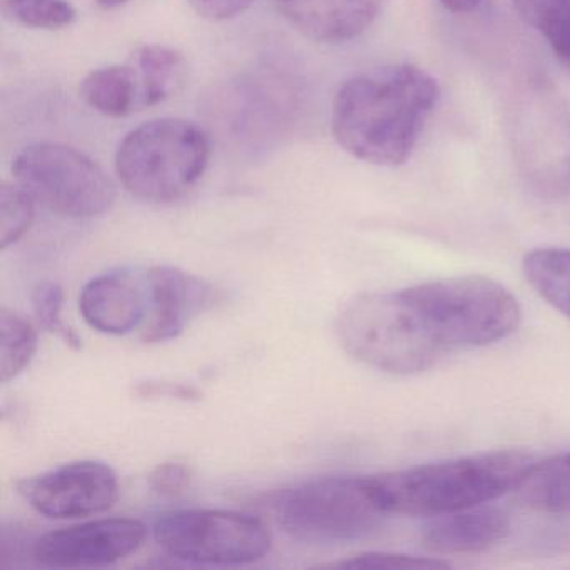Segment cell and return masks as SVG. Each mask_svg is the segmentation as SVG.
Returning <instances> with one entry per match:
<instances>
[{
	"label": "cell",
	"instance_id": "cell-13",
	"mask_svg": "<svg viewBox=\"0 0 570 570\" xmlns=\"http://www.w3.org/2000/svg\"><path fill=\"white\" fill-rule=\"evenodd\" d=\"M149 292L126 272L96 276L82 288L79 312L91 328L106 335H126L141 325Z\"/></svg>",
	"mask_w": 570,
	"mask_h": 570
},
{
	"label": "cell",
	"instance_id": "cell-21",
	"mask_svg": "<svg viewBox=\"0 0 570 570\" xmlns=\"http://www.w3.org/2000/svg\"><path fill=\"white\" fill-rule=\"evenodd\" d=\"M0 9L9 21L42 31L69 28L78 18L69 0H0Z\"/></svg>",
	"mask_w": 570,
	"mask_h": 570
},
{
	"label": "cell",
	"instance_id": "cell-26",
	"mask_svg": "<svg viewBox=\"0 0 570 570\" xmlns=\"http://www.w3.org/2000/svg\"><path fill=\"white\" fill-rule=\"evenodd\" d=\"M193 11L213 22L229 21L252 8L255 0H188Z\"/></svg>",
	"mask_w": 570,
	"mask_h": 570
},
{
	"label": "cell",
	"instance_id": "cell-1",
	"mask_svg": "<svg viewBox=\"0 0 570 570\" xmlns=\"http://www.w3.org/2000/svg\"><path fill=\"white\" fill-rule=\"evenodd\" d=\"M439 98L436 79L413 65L360 72L333 99V138L368 165H405Z\"/></svg>",
	"mask_w": 570,
	"mask_h": 570
},
{
	"label": "cell",
	"instance_id": "cell-15",
	"mask_svg": "<svg viewBox=\"0 0 570 570\" xmlns=\"http://www.w3.org/2000/svg\"><path fill=\"white\" fill-rule=\"evenodd\" d=\"M79 95L89 108L108 118H126L142 111L141 81L131 62L89 72L82 79Z\"/></svg>",
	"mask_w": 570,
	"mask_h": 570
},
{
	"label": "cell",
	"instance_id": "cell-19",
	"mask_svg": "<svg viewBox=\"0 0 570 570\" xmlns=\"http://www.w3.org/2000/svg\"><path fill=\"white\" fill-rule=\"evenodd\" d=\"M562 65L570 66V0H510Z\"/></svg>",
	"mask_w": 570,
	"mask_h": 570
},
{
	"label": "cell",
	"instance_id": "cell-18",
	"mask_svg": "<svg viewBox=\"0 0 570 570\" xmlns=\"http://www.w3.org/2000/svg\"><path fill=\"white\" fill-rule=\"evenodd\" d=\"M522 266L532 288L570 320V249H533L527 253Z\"/></svg>",
	"mask_w": 570,
	"mask_h": 570
},
{
	"label": "cell",
	"instance_id": "cell-4",
	"mask_svg": "<svg viewBox=\"0 0 570 570\" xmlns=\"http://www.w3.org/2000/svg\"><path fill=\"white\" fill-rule=\"evenodd\" d=\"M212 145L195 122L163 118L128 132L116 151L122 186L148 203H173L188 195L208 168Z\"/></svg>",
	"mask_w": 570,
	"mask_h": 570
},
{
	"label": "cell",
	"instance_id": "cell-7",
	"mask_svg": "<svg viewBox=\"0 0 570 570\" xmlns=\"http://www.w3.org/2000/svg\"><path fill=\"white\" fill-rule=\"evenodd\" d=\"M12 173L36 202L65 218H98L116 202L108 173L85 153L61 142L29 145L16 156Z\"/></svg>",
	"mask_w": 570,
	"mask_h": 570
},
{
	"label": "cell",
	"instance_id": "cell-27",
	"mask_svg": "<svg viewBox=\"0 0 570 570\" xmlns=\"http://www.w3.org/2000/svg\"><path fill=\"white\" fill-rule=\"evenodd\" d=\"M139 392L142 393V395H163V396H179V399L188 400L191 399V396L198 395V393L195 392V390L186 389V386L183 385H173V383H148V385H142L141 389H139Z\"/></svg>",
	"mask_w": 570,
	"mask_h": 570
},
{
	"label": "cell",
	"instance_id": "cell-28",
	"mask_svg": "<svg viewBox=\"0 0 570 570\" xmlns=\"http://www.w3.org/2000/svg\"><path fill=\"white\" fill-rule=\"evenodd\" d=\"M443 8L449 9L453 14H469L479 8L482 0H440Z\"/></svg>",
	"mask_w": 570,
	"mask_h": 570
},
{
	"label": "cell",
	"instance_id": "cell-11",
	"mask_svg": "<svg viewBox=\"0 0 570 570\" xmlns=\"http://www.w3.org/2000/svg\"><path fill=\"white\" fill-rule=\"evenodd\" d=\"M146 285L151 302V320L142 335L146 343L178 338L189 322L215 302L208 283L173 266L149 269Z\"/></svg>",
	"mask_w": 570,
	"mask_h": 570
},
{
	"label": "cell",
	"instance_id": "cell-6",
	"mask_svg": "<svg viewBox=\"0 0 570 570\" xmlns=\"http://www.w3.org/2000/svg\"><path fill=\"white\" fill-rule=\"evenodd\" d=\"M273 510L282 529L305 543L355 542L389 517L370 476H320L276 493Z\"/></svg>",
	"mask_w": 570,
	"mask_h": 570
},
{
	"label": "cell",
	"instance_id": "cell-2",
	"mask_svg": "<svg viewBox=\"0 0 570 570\" xmlns=\"http://www.w3.org/2000/svg\"><path fill=\"white\" fill-rule=\"evenodd\" d=\"M532 459L515 450L479 453L370 476L386 513L439 517L485 505L515 490Z\"/></svg>",
	"mask_w": 570,
	"mask_h": 570
},
{
	"label": "cell",
	"instance_id": "cell-23",
	"mask_svg": "<svg viewBox=\"0 0 570 570\" xmlns=\"http://www.w3.org/2000/svg\"><path fill=\"white\" fill-rule=\"evenodd\" d=\"M62 303L65 292L58 283H41L32 293V306L42 328L58 335L71 348H81V340L62 320Z\"/></svg>",
	"mask_w": 570,
	"mask_h": 570
},
{
	"label": "cell",
	"instance_id": "cell-12",
	"mask_svg": "<svg viewBox=\"0 0 570 570\" xmlns=\"http://www.w3.org/2000/svg\"><path fill=\"white\" fill-rule=\"evenodd\" d=\"M276 6L305 38L322 45H342L373 24L382 0H276Z\"/></svg>",
	"mask_w": 570,
	"mask_h": 570
},
{
	"label": "cell",
	"instance_id": "cell-25",
	"mask_svg": "<svg viewBox=\"0 0 570 570\" xmlns=\"http://www.w3.org/2000/svg\"><path fill=\"white\" fill-rule=\"evenodd\" d=\"M191 482L188 466L179 462L161 463L149 475V487L159 495H181Z\"/></svg>",
	"mask_w": 570,
	"mask_h": 570
},
{
	"label": "cell",
	"instance_id": "cell-8",
	"mask_svg": "<svg viewBox=\"0 0 570 570\" xmlns=\"http://www.w3.org/2000/svg\"><path fill=\"white\" fill-rule=\"evenodd\" d=\"M153 535L173 559L198 566H246L272 547L262 520L233 510H173L156 519Z\"/></svg>",
	"mask_w": 570,
	"mask_h": 570
},
{
	"label": "cell",
	"instance_id": "cell-9",
	"mask_svg": "<svg viewBox=\"0 0 570 570\" xmlns=\"http://www.w3.org/2000/svg\"><path fill=\"white\" fill-rule=\"evenodd\" d=\"M36 512L49 519H82L111 509L118 499V475L96 460L66 463L19 483Z\"/></svg>",
	"mask_w": 570,
	"mask_h": 570
},
{
	"label": "cell",
	"instance_id": "cell-29",
	"mask_svg": "<svg viewBox=\"0 0 570 570\" xmlns=\"http://www.w3.org/2000/svg\"><path fill=\"white\" fill-rule=\"evenodd\" d=\"M96 2H98L99 8L111 11V9L121 8V6H125L129 0H96Z\"/></svg>",
	"mask_w": 570,
	"mask_h": 570
},
{
	"label": "cell",
	"instance_id": "cell-5",
	"mask_svg": "<svg viewBox=\"0 0 570 570\" xmlns=\"http://www.w3.org/2000/svg\"><path fill=\"white\" fill-rule=\"evenodd\" d=\"M446 352L505 340L519 328L515 296L483 276H455L403 289Z\"/></svg>",
	"mask_w": 570,
	"mask_h": 570
},
{
	"label": "cell",
	"instance_id": "cell-10",
	"mask_svg": "<svg viewBox=\"0 0 570 570\" xmlns=\"http://www.w3.org/2000/svg\"><path fill=\"white\" fill-rule=\"evenodd\" d=\"M146 525L135 519H101L45 533L32 542V559L55 569L106 567L139 549Z\"/></svg>",
	"mask_w": 570,
	"mask_h": 570
},
{
	"label": "cell",
	"instance_id": "cell-3",
	"mask_svg": "<svg viewBox=\"0 0 570 570\" xmlns=\"http://www.w3.org/2000/svg\"><path fill=\"white\" fill-rule=\"evenodd\" d=\"M336 336L353 358L392 375L426 372L449 353L403 289L365 293L346 303Z\"/></svg>",
	"mask_w": 570,
	"mask_h": 570
},
{
	"label": "cell",
	"instance_id": "cell-24",
	"mask_svg": "<svg viewBox=\"0 0 570 570\" xmlns=\"http://www.w3.org/2000/svg\"><path fill=\"white\" fill-rule=\"evenodd\" d=\"M336 569H449L450 563L439 557L405 556V553L366 552L343 562L332 563Z\"/></svg>",
	"mask_w": 570,
	"mask_h": 570
},
{
	"label": "cell",
	"instance_id": "cell-20",
	"mask_svg": "<svg viewBox=\"0 0 570 570\" xmlns=\"http://www.w3.org/2000/svg\"><path fill=\"white\" fill-rule=\"evenodd\" d=\"M38 332L35 325L18 312H0V380L11 382L21 375L35 358Z\"/></svg>",
	"mask_w": 570,
	"mask_h": 570
},
{
	"label": "cell",
	"instance_id": "cell-17",
	"mask_svg": "<svg viewBox=\"0 0 570 570\" xmlns=\"http://www.w3.org/2000/svg\"><path fill=\"white\" fill-rule=\"evenodd\" d=\"M513 492L530 509L570 513V453L530 463Z\"/></svg>",
	"mask_w": 570,
	"mask_h": 570
},
{
	"label": "cell",
	"instance_id": "cell-14",
	"mask_svg": "<svg viewBox=\"0 0 570 570\" xmlns=\"http://www.w3.org/2000/svg\"><path fill=\"white\" fill-rule=\"evenodd\" d=\"M510 532V515L500 507L479 505L432 517L422 533V546L433 556L485 552Z\"/></svg>",
	"mask_w": 570,
	"mask_h": 570
},
{
	"label": "cell",
	"instance_id": "cell-22",
	"mask_svg": "<svg viewBox=\"0 0 570 570\" xmlns=\"http://www.w3.org/2000/svg\"><path fill=\"white\" fill-rule=\"evenodd\" d=\"M36 215V199L19 183L0 186V246L2 249L18 243L31 228Z\"/></svg>",
	"mask_w": 570,
	"mask_h": 570
},
{
	"label": "cell",
	"instance_id": "cell-16",
	"mask_svg": "<svg viewBox=\"0 0 570 570\" xmlns=\"http://www.w3.org/2000/svg\"><path fill=\"white\" fill-rule=\"evenodd\" d=\"M142 89V109L168 101L181 91L188 76L185 56L168 46L136 49L131 58Z\"/></svg>",
	"mask_w": 570,
	"mask_h": 570
}]
</instances>
